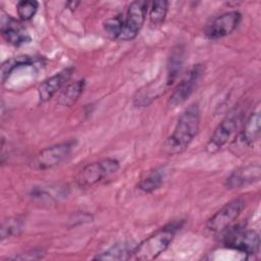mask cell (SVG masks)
Returning <instances> with one entry per match:
<instances>
[{
	"instance_id": "cell-1",
	"label": "cell",
	"mask_w": 261,
	"mask_h": 261,
	"mask_svg": "<svg viewBox=\"0 0 261 261\" xmlns=\"http://www.w3.org/2000/svg\"><path fill=\"white\" fill-rule=\"evenodd\" d=\"M200 127V109L194 103L179 115L173 132L162 144V150L169 156L181 154L197 136Z\"/></svg>"
},
{
	"instance_id": "cell-2",
	"label": "cell",
	"mask_w": 261,
	"mask_h": 261,
	"mask_svg": "<svg viewBox=\"0 0 261 261\" xmlns=\"http://www.w3.org/2000/svg\"><path fill=\"white\" fill-rule=\"evenodd\" d=\"M179 228L178 223H169L154 233L146 238L133 250L132 259L135 260H154L163 253L172 242L176 230Z\"/></svg>"
},
{
	"instance_id": "cell-3",
	"label": "cell",
	"mask_w": 261,
	"mask_h": 261,
	"mask_svg": "<svg viewBox=\"0 0 261 261\" xmlns=\"http://www.w3.org/2000/svg\"><path fill=\"white\" fill-rule=\"evenodd\" d=\"M119 169V162L114 158H105L87 164L79 173L77 184L87 188L96 185Z\"/></svg>"
},
{
	"instance_id": "cell-4",
	"label": "cell",
	"mask_w": 261,
	"mask_h": 261,
	"mask_svg": "<svg viewBox=\"0 0 261 261\" xmlns=\"http://www.w3.org/2000/svg\"><path fill=\"white\" fill-rule=\"evenodd\" d=\"M225 247L247 255H254L259 251V234L252 229L237 226L230 228L224 238Z\"/></svg>"
},
{
	"instance_id": "cell-5",
	"label": "cell",
	"mask_w": 261,
	"mask_h": 261,
	"mask_svg": "<svg viewBox=\"0 0 261 261\" xmlns=\"http://www.w3.org/2000/svg\"><path fill=\"white\" fill-rule=\"evenodd\" d=\"M149 2L137 0L132 2L123 17V28L118 38L119 41H130L137 37L141 31L148 11Z\"/></svg>"
},
{
	"instance_id": "cell-6",
	"label": "cell",
	"mask_w": 261,
	"mask_h": 261,
	"mask_svg": "<svg viewBox=\"0 0 261 261\" xmlns=\"http://www.w3.org/2000/svg\"><path fill=\"white\" fill-rule=\"evenodd\" d=\"M245 207V200L236 198L223 205L207 221L206 227L212 232H220L229 228L234 220L240 216Z\"/></svg>"
},
{
	"instance_id": "cell-7",
	"label": "cell",
	"mask_w": 261,
	"mask_h": 261,
	"mask_svg": "<svg viewBox=\"0 0 261 261\" xmlns=\"http://www.w3.org/2000/svg\"><path fill=\"white\" fill-rule=\"evenodd\" d=\"M204 71L205 66L203 64H195L188 71V73H186V75L171 93L168 100V105L170 107H176L182 104L197 88V85L199 84V81L201 80Z\"/></svg>"
},
{
	"instance_id": "cell-8",
	"label": "cell",
	"mask_w": 261,
	"mask_h": 261,
	"mask_svg": "<svg viewBox=\"0 0 261 261\" xmlns=\"http://www.w3.org/2000/svg\"><path fill=\"white\" fill-rule=\"evenodd\" d=\"M242 14L239 11L224 12L214 17L205 28L204 34L210 40H218L230 35L240 24Z\"/></svg>"
},
{
	"instance_id": "cell-9",
	"label": "cell",
	"mask_w": 261,
	"mask_h": 261,
	"mask_svg": "<svg viewBox=\"0 0 261 261\" xmlns=\"http://www.w3.org/2000/svg\"><path fill=\"white\" fill-rule=\"evenodd\" d=\"M73 145L72 141H67L43 149L35 158L36 168L46 170L60 164L69 156Z\"/></svg>"
},
{
	"instance_id": "cell-10",
	"label": "cell",
	"mask_w": 261,
	"mask_h": 261,
	"mask_svg": "<svg viewBox=\"0 0 261 261\" xmlns=\"http://www.w3.org/2000/svg\"><path fill=\"white\" fill-rule=\"evenodd\" d=\"M240 120V115L234 113L229 114L223 118L215 127L212 136L210 137L206 145V151L210 154L219 151L236 133Z\"/></svg>"
},
{
	"instance_id": "cell-11",
	"label": "cell",
	"mask_w": 261,
	"mask_h": 261,
	"mask_svg": "<svg viewBox=\"0 0 261 261\" xmlns=\"http://www.w3.org/2000/svg\"><path fill=\"white\" fill-rule=\"evenodd\" d=\"M261 167L259 163H250L237 168L225 180L227 189H240L244 186L259 181Z\"/></svg>"
},
{
	"instance_id": "cell-12",
	"label": "cell",
	"mask_w": 261,
	"mask_h": 261,
	"mask_svg": "<svg viewBox=\"0 0 261 261\" xmlns=\"http://www.w3.org/2000/svg\"><path fill=\"white\" fill-rule=\"evenodd\" d=\"M73 67H66L54 75L46 79L38 88L39 101L41 103L50 100L60 89H62L73 73Z\"/></svg>"
},
{
	"instance_id": "cell-13",
	"label": "cell",
	"mask_w": 261,
	"mask_h": 261,
	"mask_svg": "<svg viewBox=\"0 0 261 261\" xmlns=\"http://www.w3.org/2000/svg\"><path fill=\"white\" fill-rule=\"evenodd\" d=\"M1 35L7 43L16 47L28 44L32 40L22 23L9 15L5 19H2Z\"/></svg>"
},
{
	"instance_id": "cell-14",
	"label": "cell",
	"mask_w": 261,
	"mask_h": 261,
	"mask_svg": "<svg viewBox=\"0 0 261 261\" xmlns=\"http://www.w3.org/2000/svg\"><path fill=\"white\" fill-rule=\"evenodd\" d=\"M260 126H261V117L260 112L255 111L250 114L247 118L243 130L241 132L240 139L242 143L248 147L253 146L260 137Z\"/></svg>"
},
{
	"instance_id": "cell-15",
	"label": "cell",
	"mask_w": 261,
	"mask_h": 261,
	"mask_svg": "<svg viewBox=\"0 0 261 261\" xmlns=\"http://www.w3.org/2000/svg\"><path fill=\"white\" fill-rule=\"evenodd\" d=\"M136 245L130 242L116 243L102 253L96 255V260H127L130 259Z\"/></svg>"
},
{
	"instance_id": "cell-16",
	"label": "cell",
	"mask_w": 261,
	"mask_h": 261,
	"mask_svg": "<svg viewBox=\"0 0 261 261\" xmlns=\"http://www.w3.org/2000/svg\"><path fill=\"white\" fill-rule=\"evenodd\" d=\"M184 56H185V51L181 46L178 45L171 50L170 55L168 57V61H167V76H166L167 86L172 85L173 82L176 80L178 73L180 72L184 64Z\"/></svg>"
},
{
	"instance_id": "cell-17",
	"label": "cell",
	"mask_w": 261,
	"mask_h": 261,
	"mask_svg": "<svg viewBox=\"0 0 261 261\" xmlns=\"http://www.w3.org/2000/svg\"><path fill=\"white\" fill-rule=\"evenodd\" d=\"M85 89V80H77L73 83H70L64 87V89L61 91L58 103L62 106H71L74 104L80 96L82 95L83 91Z\"/></svg>"
},
{
	"instance_id": "cell-18",
	"label": "cell",
	"mask_w": 261,
	"mask_h": 261,
	"mask_svg": "<svg viewBox=\"0 0 261 261\" xmlns=\"http://www.w3.org/2000/svg\"><path fill=\"white\" fill-rule=\"evenodd\" d=\"M39 59L36 57H31L28 55L22 56H15L12 58L7 59L3 62L1 66V81L2 83H5L6 79L11 74L12 71H14L16 68L20 66H28L35 64Z\"/></svg>"
},
{
	"instance_id": "cell-19",
	"label": "cell",
	"mask_w": 261,
	"mask_h": 261,
	"mask_svg": "<svg viewBox=\"0 0 261 261\" xmlns=\"http://www.w3.org/2000/svg\"><path fill=\"white\" fill-rule=\"evenodd\" d=\"M164 181V172L162 169H155L144 177L140 184L139 189L145 193H152L158 190Z\"/></svg>"
},
{
	"instance_id": "cell-20",
	"label": "cell",
	"mask_w": 261,
	"mask_h": 261,
	"mask_svg": "<svg viewBox=\"0 0 261 261\" xmlns=\"http://www.w3.org/2000/svg\"><path fill=\"white\" fill-rule=\"evenodd\" d=\"M168 10V2L165 0L161 1H153L151 3L150 11H149V18L150 24L153 28H158L163 24L165 20V16Z\"/></svg>"
},
{
	"instance_id": "cell-21",
	"label": "cell",
	"mask_w": 261,
	"mask_h": 261,
	"mask_svg": "<svg viewBox=\"0 0 261 261\" xmlns=\"http://www.w3.org/2000/svg\"><path fill=\"white\" fill-rule=\"evenodd\" d=\"M38 8L39 3L37 1L32 0H22L19 1L16 5L17 14L22 21H28L32 19L35 16Z\"/></svg>"
},
{
	"instance_id": "cell-22",
	"label": "cell",
	"mask_w": 261,
	"mask_h": 261,
	"mask_svg": "<svg viewBox=\"0 0 261 261\" xmlns=\"http://www.w3.org/2000/svg\"><path fill=\"white\" fill-rule=\"evenodd\" d=\"M103 27H104V31L111 39L118 40L123 28V17H121V15L112 16L106 19Z\"/></svg>"
},
{
	"instance_id": "cell-23",
	"label": "cell",
	"mask_w": 261,
	"mask_h": 261,
	"mask_svg": "<svg viewBox=\"0 0 261 261\" xmlns=\"http://www.w3.org/2000/svg\"><path fill=\"white\" fill-rule=\"evenodd\" d=\"M22 227V223L17 218H8L3 220L1 225V240L17 234Z\"/></svg>"
},
{
	"instance_id": "cell-24",
	"label": "cell",
	"mask_w": 261,
	"mask_h": 261,
	"mask_svg": "<svg viewBox=\"0 0 261 261\" xmlns=\"http://www.w3.org/2000/svg\"><path fill=\"white\" fill-rule=\"evenodd\" d=\"M77 5H80V2H75V1H69L66 3V6L67 8H70V9H74L77 7Z\"/></svg>"
}]
</instances>
